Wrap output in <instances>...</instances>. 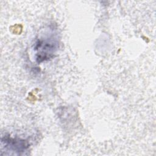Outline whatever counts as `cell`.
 I'll return each instance as SVG.
<instances>
[{
	"label": "cell",
	"mask_w": 156,
	"mask_h": 156,
	"mask_svg": "<svg viewBox=\"0 0 156 156\" xmlns=\"http://www.w3.org/2000/svg\"><path fill=\"white\" fill-rule=\"evenodd\" d=\"M5 143L7 144V146H9L11 149L17 152H23L28 147L26 141L20 139L15 140L10 138L5 140Z\"/></svg>",
	"instance_id": "cell-2"
},
{
	"label": "cell",
	"mask_w": 156,
	"mask_h": 156,
	"mask_svg": "<svg viewBox=\"0 0 156 156\" xmlns=\"http://www.w3.org/2000/svg\"><path fill=\"white\" fill-rule=\"evenodd\" d=\"M55 46L54 42L48 40L38 41L36 49L38 51L37 60L38 62L48 60L51 57L52 54L54 52Z\"/></svg>",
	"instance_id": "cell-1"
}]
</instances>
